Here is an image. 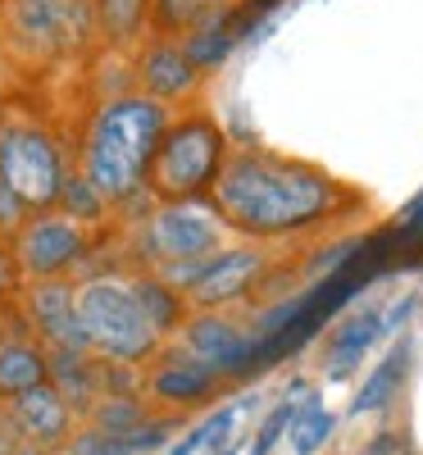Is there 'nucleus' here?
<instances>
[{"label":"nucleus","instance_id":"f257e3e1","mask_svg":"<svg viewBox=\"0 0 423 455\" xmlns=\"http://www.w3.org/2000/svg\"><path fill=\"white\" fill-rule=\"evenodd\" d=\"M341 205H346V192L323 169L268 156V150H237V156H227L214 182L219 219L233 233L255 237V242L319 228L337 219Z\"/></svg>","mask_w":423,"mask_h":455},{"label":"nucleus","instance_id":"cd10ccee","mask_svg":"<svg viewBox=\"0 0 423 455\" xmlns=\"http://www.w3.org/2000/svg\"><path fill=\"white\" fill-rule=\"evenodd\" d=\"M19 455H55V451H46V446H23Z\"/></svg>","mask_w":423,"mask_h":455},{"label":"nucleus","instance_id":"4be33fe9","mask_svg":"<svg viewBox=\"0 0 423 455\" xmlns=\"http://www.w3.org/2000/svg\"><path fill=\"white\" fill-rule=\"evenodd\" d=\"M60 205L68 210L73 223H96V219H105V205H109V201L96 192L83 173H68V178H64V192H60Z\"/></svg>","mask_w":423,"mask_h":455},{"label":"nucleus","instance_id":"2eb2a0df","mask_svg":"<svg viewBox=\"0 0 423 455\" xmlns=\"http://www.w3.org/2000/svg\"><path fill=\"white\" fill-rule=\"evenodd\" d=\"M137 78H141L146 96H156V100H178V96H187L191 87L201 83V68L191 64V55H187L182 46L156 42V46L141 55Z\"/></svg>","mask_w":423,"mask_h":455},{"label":"nucleus","instance_id":"6e6552de","mask_svg":"<svg viewBox=\"0 0 423 455\" xmlns=\"http://www.w3.org/2000/svg\"><path fill=\"white\" fill-rule=\"evenodd\" d=\"M10 246L19 255L23 278L42 283V278H64L73 264L83 259L87 233H83V223H73L64 214H36V219H28L14 233Z\"/></svg>","mask_w":423,"mask_h":455},{"label":"nucleus","instance_id":"9d476101","mask_svg":"<svg viewBox=\"0 0 423 455\" xmlns=\"http://www.w3.org/2000/svg\"><path fill=\"white\" fill-rule=\"evenodd\" d=\"M42 383H51V347L32 332L19 306H5V323H0V396L14 401Z\"/></svg>","mask_w":423,"mask_h":455},{"label":"nucleus","instance_id":"412c9836","mask_svg":"<svg viewBox=\"0 0 423 455\" xmlns=\"http://www.w3.org/2000/svg\"><path fill=\"white\" fill-rule=\"evenodd\" d=\"M332 428H337V419L310 401L305 410H296V419H291V451H296V455H315V451L332 437Z\"/></svg>","mask_w":423,"mask_h":455},{"label":"nucleus","instance_id":"a211bd4d","mask_svg":"<svg viewBox=\"0 0 423 455\" xmlns=\"http://www.w3.org/2000/svg\"><path fill=\"white\" fill-rule=\"evenodd\" d=\"M405 369H410V337H401L396 347L387 351V360H382L373 373H369V383L360 387V396H355V414H364V410H382L396 392H401V383H405Z\"/></svg>","mask_w":423,"mask_h":455},{"label":"nucleus","instance_id":"bb28decb","mask_svg":"<svg viewBox=\"0 0 423 455\" xmlns=\"http://www.w3.org/2000/svg\"><path fill=\"white\" fill-rule=\"evenodd\" d=\"M401 228H405V233H423V192H419V201H410V205H405Z\"/></svg>","mask_w":423,"mask_h":455},{"label":"nucleus","instance_id":"423d86ee","mask_svg":"<svg viewBox=\"0 0 423 455\" xmlns=\"http://www.w3.org/2000/svg\"><path fill=\"white\" fill-rule=\"evenodd\" d=\"M223 233L227 223L219 219L214 205L201 201H173L160 205L146 219V246L160 259V269H173V264H205L214 255H223Z\"/></svg>","mask_w":423,"mask_h":455},{"label":"nucleus","instance_id":"ddd939ff","mask_svg":"<svg viewBox=\"0 0 423 455\" xmlns=\"http://www.w3.org/2000/svg\"><path fill=\"white\" fill-rule=\"evenodd\" d=\"M182 332H187V351L201 355V360H210L223 378H237L242 360H246L251 347H255V332L237 328L233 319H223V315H214V310L187 319Z\"/></svg>","mask_w":423,"mask_h":455},{"label":"nucleus","instance_id":"aec40b11","mask_svg":"<svg viewBox=\"0 0 423 455\" xmlns=\"http://www.w3.org/2000/svg\"><path fill=\"white\" fill-rule=\"evenodd\" d=\"M92 5H96V28L105 32V42L128 46L146 23L150 0H92Z\"/></svg>","mask_w":423,"mask_h":455},{"label":"nucleus","instance_id":"1a4fd4ad","mask_svg":"<svg viewBox=\"0 0 423 455\" xmlns=\"http://www.w3.org/2000/svg\"><path fill=\"white\" fill-rule=\"evenodd\" d=\"M19 310L51 351H92L83 315H78V287H73L68 278L28 283L19 291Z\"/></svg>","mask_w":423,"mask_h":455},{"label":"nucleus","instance_id":"7ed1b4c3","mask_svg":"<svg viewBox=\"0 0 423 455\" xmlns=\"http://www.w3.org/2000/svg\"><path fill=\"white\" fill-rule=\"evenodd\" d=\"M227 160V141L214 119L191 114L182 124H169V132L156 146V160L146 169V187L156 192L164 205L173 201H201L214 192V182Z\"/></svg>","mask_w":423,"mask_h":455},{"label":"nucleus","instance_id":"20e7f679","mask_svg":"<svg viewBox=\"0 0 423 455\" xmlns=\"http://www.w3.org/2000/svg\"><path fill=\"white\" fill-rule=\"evenodd\" d=\"M78 315L87 328V347L100 360H119V364H141L156 360L160 351V332L150 328L141 300L124 278H87L78 283Z\"/></svg>","mask_w":423,"mask_h":455},{"label":"nucleus","instance_id":"a878e982","mask_svg":"<svg viewBox=\"0 0 423 455\" xmlns=\"http://www.w3.org/2000/svg\"><path fill=\"white\" fill-rule=\"evenodd\" d=\"M19 283H23L19 255H14V246H5V242H0V300H10V296L19 291Z\"/></svg>","mask_w":423,"mask_h":455},{"label":"nucleus","instance_id":"f3484780","mask_svg":"<svg viewBox=\"0 0 423 455\" xmlns=\"http://www.w3.org/2000/svg\"><path fill=\"white\" fill-rule=\"evenodd\" d=\"M128 287L141 300L150 328H156L160 337H169V332H178L187 323V296H178V287L164 283L160 274H137V278H128Z\"/></svg>","mask_w":423,"mask_h":455},{"label":"nucleus","instance_id":"39448f33","mask_svg":"<svg viewBox=\"0 0 423 455\" xmlns=\"http://www.w3.org/2000/svg\"><path fill=\"white\" fill-rule=\"evenodd\" d=\"M0 178L28 210H51L64 192L68 173L60 160V146L51 141L46 128L10 119L0 124Z\"/></svg>","mask_w":423,"mask_h":455},{"label":"nucleus","instance_id":"9b49d317","mask_svg":"<svg viewBox=\"0 0 423 455\" xmlns=\"http://www.w3.org/2000/svg\"><path fill=\"white\" fill-rule=\"evenodd\" d=\"M264 274V251H251V246H237V251H223L205 264V274L191 283L182 296L191 310H223L233 306V300H242Z\"/></svg>","mask_w":423,"mask_h":455},{"label":"nucleus","instance_id":"393cba45","mask_svg":"<svg viewBox=\"0 0 423 455\" xmlns=\"http://www.w3.org/2000/svg\"><path fill=\"white\" fill-rule=\"evenodd\" d=\"M23 214H28V205H23V201L10 192V187H5V178H0V237H14L19 228L28 223Z\"/></svg>","mask_w":423,"mask_h":455},{"label":"nucleus","instance_id":"f03ea898","mask_svg":"<svg viewBox=\"0 0 423 455\" xmlns=\"http://www.w3.org/2000/svg\"><path fill=\"white\" fill-rule=\"evenodd\" d=\"M169 132V109L156 96H119L96 109L83 137V178L114 205L141 192L156 146Z\"/></svg>","mask_w":423,"mask_h":455},{"label":"nucleus","instance_id":"c85d7f7f","mask_svg":"<svg viewBox=\"0 0 423 455\" xmlns=\"http://www.w3.org/2000/svg\"><path fill=\"white\" fill-rule=\"evenodd\" d=\"M268 5H278V0H255V5H251V14H264Z\"/></svg>","mask_w":423,"mask_h":455},{"label":"nucleus","instance_id":"0eeeda50","mask_svg":"<svg viewBox=\"0 0 423 455\" xmlns=\"http://www.w3.org/2000/svg\"><path fill=\"white\" fill-rule=\"evenodd\" d=\"M96 28L92 0H10V32L32 55H55L78 46Z\"/></svg>","mask_w":423,"mask_h":455},{"label":"nucleus","instance_id":"6ab92c4d","mask_svg":"<svg viewBox=\"0 0 423 455\" xmlns=\"http://www.w3.org/2000/svg\"><path fill=\"white\" fill-rule=\"evenodd\" d=\"M237 419H242V405L214 410L205 424H196L182 437V446L173 455H223V451H233L237 446Z\"/></svg>","mask_w":423,"mask_h":455},{"label":"nucleus","instance_id":"4468645a","mask_svg":"<svg viewBox=\"0 0 423 455\" xmlns=\"http://www.w3.org/2000/svg\"><path fill=\"white\" fill-rule=\"evenodd\" d=\"M14 414H19V424H23V433H28V446L64 451L68 437L78 433V428H73L78 410H73L51 383H42V387H32V392L14 396Z\"/></svg>","mask_w":423,"mask_h":455},{"label":"nucleus","instance_id":"5701e85b","mask_svg":"<svg viewBox=\"0 0 423 455\" xmlns=\"http://www.w3.org/2000/svg\"><path fill=\"white\" fill-rule=\"evenodd\" d=\"M233 28H223V23H210V28H196V32H191L187 36V55H191V64H196V68H210V64H219L227 51H233Z\"/></svg>","mask_w":423,"mask_h":455},{"label":"nucleus","instance_id":"f8f14e48","mask_svg":"<svg viewBox=\"0 0 423 455\" xmlns=\"http://www.w3.org/2000/svg\"><path fill=\"white\" fill-rule=\"evenodd\" d=\"M160 364L146 373V392L150 401H160V405H191V401H205L219 383H223V373L201 360V355H191V351H173V355H156Z\"/></svg>","mask_w":423,"mask_h":455},{"label":"nucleus","instance_id":"dca6fc26","mask_svg":"<svg viewBox=\"0 0 423 455\" xmlns=\"http://www.w3.org/2000/svg\"><path fill=\"white\" fill-rule=\"evenodd\" d=\"M382 332H387V315H378V310H364V315H351L346 323H337V332L328 341V373L346 378Z\"/></svg>","mask_w":423,"mask_h":455},{"label":"nucleus","instance_id":"b1692460","mask_svg":"<svg viewBox=\"0 0 423 455\" xmlns=\"http://www.w3.org/2000/svg\"><path fill=\"white\" fill-rule=\"evenodd\" d=\"M23 446H28V433H23L19 414H14V401L0 396V455H19Z\"/></svg>","mask_w":423,"mask_h":455},{"label":"nucleus","instance_id":"c756f323","mask_svg":"<svg viewBox=\"0 0 423 455\" xmlns=\"http://www.w3.org/2000/svg\"><path fill=\"white\" fill-rule=\"evenodd\" d=\"M0 319H5V300H0Z\"/></svg>","mask_w":423,"mask_h":455}]
</instances>
